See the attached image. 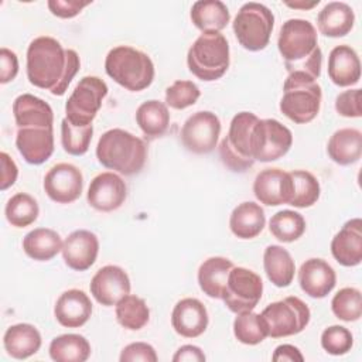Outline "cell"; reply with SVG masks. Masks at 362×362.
<instances>
[{"label": "cell", "mask_w": 362, "mask_h": 362, "mask_svg": "<svg viewBox=\"0 0 362 362\" xmlns=\"http://www.w3.org/2000/svg\"><path fill=\"white\" fill-rule=\"evenodd\" d=\"M90 294L93 298L105 305H116L119 300L130 294V279L129 274L116 264H106L100 267L90 280Z\"/></svg>", "instance_id": "16"}, {"label": "cell", "mask_w": 362, "mask_h": 362, "mask_svg": "<svg viewBox=\"0 0 362 362\" xmlns=\"http://www.w3.org/2000/svg\"><path fill=\"white\" fill-rule=\"evenodd\" d=\"M293 144L288 127L276 119H259L252 136V157L255 161L270 163L286 156Z\"/></svg>", "instance_id": "11"}, {"label": "cell", "mask_w": 362, "mask_h": 362, "mask_svg": "<svg viewBox=\"0 0 362 362\" xmlns=\"http://www.w3.org/2000/svg\"><path fill=\"white\" fill-rule=\"evenodd\" d=\"M0 163H1L0 189H1V191H6V189L10 188L11 185H14V182L17 181L18 168H17V164L14 163V160H13L6 151H1V153H0Z\"/></svg>", "instance_id": "50"}, {"label": "cell", "mask_w": 362, "mask_h": 362, "mask_svg": "<svg viewBox=\"0 0 362 362\" xmlns=\"http://www.w3.org/2000/svg\"><path fill=\"white\" fill-rule=\"evenodd\" d=\"M291 192V175L281 168H264L256 175L253 182V194L256 199L267 206L288 204Z\"/></svg>", "instance_id": "17"}, {"label": "cell", "mask_w": 362, "mask_h": 362, "mask_svg": "<svg viewBox=\"0 0 362 362\" xmlns=\"http://www.w3.org/2000/svg\"><path fill=\"white\" fill-rule=\"evenodd\" d=\"M98 161L119 174H139L147 160L146 143L123 129L105 132L96 144Z\"/></svg>", "instance_id": "2"}, {"label": "cell", "mask_w": 362, "mask_h": 362, "mask_svg": "<svg viewBox=\"0 0 362 362\" xmlns=\"http://www.w3.org/2000/svg\"><path fill=\"white\" fill-rule=\"evenodd\" d=\"M293 192L288 205L296 208H308L313 206L321 194V187L314 174L307 170H294L290 171Z\"/></svg>", "instance_id": "39"}, {"label": "cell", "mask_w": 362, "mask_h": 362, "mask_svg": "<svg viewBox=\"0 0 362 362\" xmlns=\"http://www.w3.org/2000/svg\"><path fill=\"white\" fill-rule=\"evenodd\" d=\"M208 322V311L198 298H182L173 308L171 325L174 331L184 338H197L202 335Z\"/></svg>", "instance_id": "21"}, {"label": "cell", "mask_w": 362, "mask_h": 362, "mask_svg": "<svg viewBox=\"0 0 362 362\" xmlns=\"http://www.w3.org/2000/svg\"><path fill=\"white\" fill-rule=\"evenodd\" d=\"M206 359L202 349L197 345H182L177 349V352L173 356L174 362L181 361H194V362H204Z\"/></svg>", "instance_id": "52"}, {"label": "cell", "mask_w": 362, "mask_h": 362, "mask_svg": "<svg viewBox=\"0 0 362 362\" xmlns=\"http://www.w3.org/2000/svg\"><path fill=\"white\" fill-rule=\"evenodd\" d=\"M42 339L40 331L27 322H20L8 327L3 335L6 352L14 359H27L37 354Z\"/></svg>", "instance_id": "26"}, {"label": "cell", "mask_w": 362, "mask_h": 362, "mask_svg": "<svg viewBox=\"0 0 362 362\" xmlns=\"http://www.w3.org/2000/svg\"><path fill=\"white\" fill-rule=\"evenodd\" d=\"M233 335L245 345H257L269 337V329L262 314L253 311L239 313L233 321Z\"/></svg>", "instance_id": "40"}, {"label": "cell", "mask_w": 362, "mask_h": 362, "mask_svg": "<svg viewBox=\"0 0 362 362\" xmlns=\"http://www.w3.org/2000/svg\"><path fill=\"white\" fill-rule=\"evenodd\" d=\"M329 158L339 165L356 163L362 154V133L354 127H344L332 133L327 144Z\"/></svg>", "instance_id": "29"}, {"label": "cell", "mask_w": 362, "mask_h": 362, "mask_svg": "<svg viewBox=\"0 0 362 362\" xmlns=\"http://www.w3.org/2000/svg\"><path fill=\"white\" fill-rule=\"evenodd\" d=\"M269 329V337L284 338L300 334L310 322L311 313L308 305L298 297L290 296L269 304L263 311Z\"/></svg>", "instance_id": "9"}, {"label": "cell", "mask_w": 362, "mask_h": 362, "mask_svg": "<svg viewBox=\"0 0 362 362\" xmlns=\"http://www.w3.org/2000/svg\"><path fill=\"white\" fill-rule=\"evenodd\" d=\"M92 134V124L78 127L71 124L66 119H62L61 122V144L71 156H83L89 150Z\"/></svg>", "instance_id": "42"}, {"label": "cell", "mask_w": 362, "mask_h": 362, "mask_svg": "<svg viewBox=\"0 0 362 362\" xmlns=\"http://www.w3.org/2000/svg\"><path fill=\"white\" fill-rule=\"evenodd\" d=\"M117 322L130 331H139L147 325L150 320V310L146 301L134 294H127L117 301L115 307Z\"/></svg>", "instance_id": "36"}, {"label": "cell", "mask_w": 362, "mask_h": 362, "mask_svg": "<svg viewBox=\"0 0 362 362\" xmlns=\"http://www.w3.org/2000/svg\"><path fill=\"white\" fill-rule=\"evenodd\" d=\"M13 115L18 129L52 127L54 124V112L51 106L31 93H23L14 99Z\"/></svg>", "instance_id": "24"}, {"label": "cell", "mask_w": 362, "mask_h": 362, "mask_svg": "<svg viewBox=\"0 0 362 362\" xmlns=\"http://www.w3.org/2000/svg\"><path fill=\"white\" fill-rule=\"evenodd\" d=\"M136 122L146 137H160L167 132L170 124L168 107L157 99L143 102L136 110Z\"/></svg>", "instance_id": "34"}, {"label": "cell", "mask_w": 362, "mask_h": 362, "mask_svg": "<svg viewBox=\"0 0 362 362\" xmlns=\"http://www.w3.org/2000/svg\"><path fill=\"white\" fill-rule=\"evenodd\" d=\"M322 99L321 86L317 81H308L296 75H288L283 85L280 112L297 124L314 120L320 112Z\"/></svg>", "instance_id": "6"}, {"label": "cell", "mask_w": 362, "mask_h": 362, "mask_svg": "<svg viewBox=\"0 0 362 362\" xmlns=\"http://www.w3.org/2000/svg\"><path fill=\"white\" fill-rule=\"evenodd\" d=\"M263 267L269 281L276 287H287L294 279V260L288 250L280 245H269L264 249Z\"/></svg>", "instance_id": "31"}, {"label": "cell", "mask_w": 362, "mask_h": 362, "mask_svg": "<svg viewBox=\"0 0 362 362\" xmlns=\"http://www.w3.org/2000/svg\"><path fill=\"white\" fill-rule=\"evenodd\" d=\"M355 13L344 1H331L317 16V25L321 34L331 38L344 37L354 28Z\"/></svg>", "instance_id": "27"}, {"label": "cell", "mask_w": 362, "mask_h": 362, "mask_svg": "<svg viewBox=\"0 0 362 362\" xmlns=\"http://www.w3.org/2000/svg\"><path fill=\"white\" fill-rule=\"evenodd\" d=\"M354 345V337L351 331L342 325H331L321 334V346L329 355H345Z\"/></svg>", "instance_id": "44"}, {"label": "cell", "mask_w": 362, "mask_h": 362, "mask_svg": "<svg viewBox=\"0 0 362 362\" xmlns=\"http://www.w3.org/2000/svg\"><path fill=\"white\" fill-rule=\"evenodd\" d=\"M62 259L65 264L76 272L88 270L98 257V236L86 229L74 230L62 243Z\"/></svg>", "instance_id": "18"}, {"label": "cell", "mask_w": 362, "mask_h": 362, "mask_svg": "<svg viewBox=\"0 0 362 362\" xmlns=\"http://www.w3.org/2000/svg\"><path fill=\"white\" fill-rule=\"evenodd\" d=\"M266 216L263 208L253 202L245 201L233 208L229 216L230 232L239 239H253L263 230Z\"/></svg>", "instance_id": "28"}, {"label": "cell", "mask_w": 362, "mask_h": 362, "mask_svg": "<svg viewBox=\"0 0 362 362\" xmlns=\"http://www.w3.org/2000/svg\"><path fill=\"white\" fill-rule=\"evenodd\" d=\"M263 294V281L259 274L246 267H232L222 294L229 311L239 314L253 311Z\"/></svg>", "instance_id": "10"}, {"label": "cell", "mask_w": 362, "mask_h": 362, "mask_svg": "<svg viewBox=\"0 0 362 362\" xmlns=\"http://www.w3.org/2000/svg\"><path fill=\"white\" fill-rule=\"evenodd\" d=\"M233 33L238 42L247 51H262L267 47L274 27V16L262 3H245L235 20Z\"/></svg>", "instance_id": "7"}, {"label": "cell", "mask_w": 362, "mask_h": 362, "mask_svg": "<svg viewBox=\"0 0 362 362\" xmlns=\"http://www.w3.org/2000/svg\"><path fill=\"white\" fill-rule=\"evenodd\" d=\"M331 310L337 318L345 322L358 321L362 315V294L355 287L341 288L331 300Z\"/></svg>", "instance_id": "41"}, {"label": "cell", "mask_w": 362, "mask_h": 362, "mask_svg": "<svg viewBox=\"0 0 362 362\" xmlns=\"http://www.w3.org/2000/svg\"><path fill=\"white\" fill-rule=\"evenodd\" d=\"M320 3V0H315V1H311V3H307V1H286V6L291 7V8H301V10H308V8H313L315 7L317 4Z\"/></svg>", "instance_id": "53"}, {"label": "cell", "mask_w": 362, "mask_h": 362, "mask_svg": "<svg viewBox=\"0 0 362 362\" xmlns=\"http://www.w3.org/2000/svg\"><path fill=\"white\" fill-rule=\"evenodd\" d=\"M269 230L279 242L291 243L305 232V219L296 211L283 209L270 218Z\"/></svg>", "instance_id": "37"}, {"label": "cell", "mask_w": 362, "mask_h": 362, "mask_svg": "<svg viewBox=\"0 0 362 362\" xmlns=\"http://www.w3.org/2000/svg\"><path fill=\"white\" fill-rule=\"evenodd\" d=\"M192 24L202 33H221L229 23L230 14L225 3L219 0H199L191 7Z\"/></svg>", "instance_id": "32"}, {"label": "cell", "mask_w": 362, "mask_h": 362, "mask_svg": "<svg viewBox=\"0 0 362 362\" xmlns=\"http://www.w3.org/2000/svg\"><path fill=\"white\" fill-rule=\"evenodd\" d=\"M48 352L55 362H85L90 356V344L83 335L62 334L51 341Z\"/></svg>", "instance_id": "35"}, {"label": "cell", "mask_w": 362, "mask_h": 362, "mask_svg": "<svg viewBox=\"0 0 362 362\" xmlns=\"http://www.w3.org/2000/svg\"><path fill=\"white\" fill-rule=\"evenodd\" d=\"M328 76L337 86H352L361 79V61L349 45H337L328 57Z\"/></svg>", "instance_id": "25"}, {"label": "cell", "mask_w": 362, "mask_h": 362, "mask_svg": "<svg viewBox=\"0 0 362 362\" xmlns=\"http://www.w3.org/2000/svg\"><path fill=\"white\" fill-rule=\"evenodd\" d=\"M257 120L259 117L252 112H239L230 120L229 132L219 144L221 160L233 173H245L255 164L252 136Z\"/></svg>", "instance_id": "5"}, {"label": "cell", "mask_w": 362, "mask_h": 362, "mask_svg": "<svg viewBox=\"0 0 362 362\" xmlns=\"http://www.w3.org/2000/svg\"><path fill=\"white\" fill-rule=\"evenodd\" d=\"M157 359L158 356L156 354V349L147 342H132L122 349L119 356L120 362H157Z\"/></svg>", "instance_id": "47"}, {"label": "cell", "mask_w": 362, "mask_h": 362, "mask_svg": "<svg viewBox=\"0 0 362 362\" xmlns=\"http://www.w3.org/2000/svg\"><path fill=\"white\" fill-rule=\"evenodd\" d=\"M105 71L116 83L132 92L148 88L154 79L151 58L129 45H117L107 52Z\"/></svg>", "instance_id": "3"}, {"label": "cell", "mask_w": 362, "mask_h": 362, "mask_svg": "<svg viewBox=\"0 0 362 362\" xmlns=\"http://www.w3.org/2000/svg\"><path fill=\"white\" fill-rule=\"evenodd\" d=\"M315 27L303 18H290L283 23L277 48L284 62H296L308 57L318 45Z\"/></svg>", "instance_id": "12"}, {"label": "cell", "mask_w": 362, "mask_h": 362, "mask_svg": "<svg viewBox=\"0 0 362 362\" xmlns=\"http://www.w3.org/2000/svg\"><path fill=\"white\" fill-rule=\"evenodd\" d=\"M27 78L31 85L47 89L55 96H62L81 66L75 49L64 48L52 37L34 38L27 48Z\"/></svg>", "instance_id": "1"}, {"label": "cell", "mask_w": 362, "mask_h": 362, "mask_svg": "<svg viewBox=\"0 0 362 362\" xmlns=\"http://www.w3.org/2000/svg\"><path fill=\"white\" fill-rule=\"evenodd\" d=\"M127 198V187L120 175L112 171L98 174L89 184L86 201L100 212L119 209Z\"/></svg>", "instance_id": "15"}, {"label": "cell", "mask_w": 362, "mask_h": 362, "mask_svg": "<svg viewBox=\"0 0 362 362\" xmlns=\"http://www.w3.org/2000/svg\"><path fill=\"white\" fill-rule=\"evenodd\" d=\"M272 359L274 362H284V361H288V362H303L304 361V356L301 354V351L294 346V345H290V344H283V345H279L273 355H272Z\"/></svg>", "instance_id": "51"}, {"label": "cell", "mask_w": 362, "mask_h": 362, "mask_svg": "<svg viewBox=\"0 0 362 362\" xmlns=\"http://www.w3.org/2000/svg\"><path fill=\"white\" fill-rule=\"evenodd\" d=\"M298 284L308 297L324 298L334 290L337 284V274L328 262L311 257L300 266Z\"/></svg>", "instance_id": "19"}, {"label": "cell", "mask_w": 362, "mask_h": 362, "mask_svg": "<svg viewBox=\"0 0 362 362\" xmlns=\"http://www.w3.org/2000/svg\"><path fill=\"white\" fill-rule=\"evenodd\" d=\"M18 74V58L14 51L3 47L0 49V83L11 82Z\"/></svg>", "instance_id": "49"}, {"label": "cell", "mask_w": 362, "mask_h": 362, "mask_svg": "<svg viewBox=\"0 0 362 362\" xmlns=\"http://www.w3.org/2000/svg\"><path fill=\"white\" fill-rule=\"evenodd\" d=\"M322 65V52L320 47H317L308 57L296 61V62H284V66L288 75H296L300 78H305L308 81H317L321 75Z\"/></svg>", "instance_id": "45"}, {"label": "cell", "mask_w": 362, "mask_h": 362, "mask_svg": "<svg viewBox=\"0 0 362 362\" xmlns=\"http://www.w3.org/2000/svg\"><path fill=\"white\" fill-rule=\"evenodd\" d=\"M107 90L106 82L100 78L83 76L65 103V119L78 127L92 124Z\"/></svg>", "instance_id": "8"}, {"label": "cell", "mask_w": 362, "mask_h": 362, "mask_svg": "<svg viewBox=\"0 0 362 362\" xmlns=\"http://www.w3.org/2000/svg\"><path fill=\"white\" fill-rule=\"evenodd\" d=\"M42 187L51 201L57 204H71L82 194L83 175L76 165L58 163L45 174Z\"/></svg>", "instance_id": "14"}, {"label": "cell", "mask_w": 362, "mask_h": 362, "mask_svg": "<svg viewBox=\"0 0 362 362\" xmlns=\"http://www.w3.org/2000/svg\"><path fill=\"white\" fill-rule=\"evenodd\" d=\"M16 147L28 164L40 165L54 153V130L52 127L18 129L16 134Z\"/></svg>", "instance_id": "20"}, {"label": "cell", "mask_w": 362, "mask_h": 362, "mask_svg": "<svg viewBox=\"0 0 362 362\" xmlns=\"http://www.w3.org/2000/svg\"><path fill=\"white\" fill-rule=\"evenodd\" d=\"M4 215L11 226L25 228L37 221L40 215V206L35 198L30 194L17 192L7 201Z\"/></svg>", "instance_id": "38"}, {"label": "cell", "mask_w": 362, "mask_h": 362, "mask_svg": "<svg viewBox=\"0 0 362 362\" xmlns=\"http://www.w3.org/2000/svg\"><path fill=\"white\" fill-rule=\"evenodd\" d=\"M92 1L81 0H49L47 3L49 11L58 18H72L78 16Z\"/></svg>", "instance_id": "48"}, {"label": "cell", "mask_w": 362, "mask_h": 362, "mask_svg": "<svg viewBox=\"0 0 362 362\" xmlns=\"http://www.w3.org/2000/svg\"><path fill=\"white\" fill-rule=\"evenodd\" d=\"M232 267L233 263L222 256H212L204 260L198 269V284L202 293L211 298H222Z\"/></svg>", "instance_id": "30"}, {"label": "cell", "mask_w": 362, "mask_h": 362, "mask_svg": "<svg viewBox=\"0 0 362 362\" xmlns=\"http://www.w3.org/2000/svg\"><path fill=\"white\" fill-rule=\"evenodd\" d=\"M335 110L344 117H361V89H348L335 98Z\"/></svg>", "instance_id": "46"}, {"label": "cell", "mask_w": 362, "mask_h": 362, "mask_svg": "<svg viewBox=\"0 0 362 362\" xmlns=\"http://www.w3.org/2000/svg\"><path fill=\"white\" fill-rule=\"evenodd\" d=\"M54 315L62 327L79 328L86 324L92 315V301L82 290H66L58 297Z\"/></svg>", "instance_id": "23"}, {"label": "cell", "mask_w": 362, "mask_h": 362, "mask_svg": "<svg viewBox=\"0 0 362 362\" xmlns=\"http://www.w3.org/2000/svg\"><path fill=\"white\" fill-rule=\"evenodd\" d=\"M334 259L345 266L354 267L362 262V221L349 219L331 240Z\"/></svg>", "instance_id": "22"}, {"label": "cell", "mask_w": 362, "mask_h": 362, "mask_svg": "<svg viewBox=\"0 0 362 362\" xmlns=\"http://www.w3.org/2000/svg\"><path fill=\"white\" fill-rule=\"evenodd\" d=\"M221 120L209 110L192 113L182 124L181 143L194 154L211 153L219 140Z\"/></svg>", "instance_id": "13"}, {"label": "cell", "mask_w": 362, "mask_h": 362, "mask_svg": "<svg viewBox=\"0 0 362 362\" xmlns=\"http://www.w3.org/2000/svg\"><path fill=\"white\" fill-rule=\"evenodd\" d=\"M59 233L49 228H35L23 239L24 253L37 262H48L62 250Z\"/></svg>", "instance_id": "33"}, {"label": "cell", "mask_w": 362, "mask_h": 362, "mask_svg": "<svg viewBox=\"0 0 362 362\" xmlns=\"http://www.w3.org/2000/svg\"><path fill=\"white\" fill-rule=\"evenodd\" d=\"M188 69L198 79L212 82L229 68V44L221 33H202L187 54Z\"/></svg>", "instance_id": "4"}, {"label": "cell", "mask_w": 362, "mask_h": 362, "mask_svg": "<svg viewBox=\"0 0 362 362\" xmlns=\"http://www.w3.org/2000/svg\"><path fill=\"white\" fill-rule=\"evenodd\" d=\"M201 96L199 88L192 81H175L165 89V105L182 110L197 103Z\"/></svg>", "instance_id": "43"}]
</instances>
